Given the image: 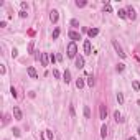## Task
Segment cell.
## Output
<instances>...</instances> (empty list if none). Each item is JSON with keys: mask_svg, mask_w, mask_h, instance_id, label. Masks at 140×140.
<instances>
[{"mask_svg": "<svg viewBox=\"0 0 140 140\" xmlns=\"http://www.w3.org/2000/svg\"><path fill=\"white\" fill-rule=\"evenodd\" d=\"M68 58H74L76 59V53H78V46H76V43L74 41H71L69 45H68Z\"/></svg>", "mask_w": 140, "mask_h": 140, "instance_id": "1", "label": "cell"}, {"mask_svg": "<svg viewBox=\"0 0 140 140\" xmlns=\"http://www.w3.org/2000/svg\"><path fill=\"white\" fill-rule=\"evenodd\" d=\"M112 46H114V49L117 51V54H119V56H120V58L124 59V58H125V53H124V49H122V46H120V45L117 43V40H112Z\"/></svg>", "mask_w": 140, "mask_h": 140, "instance_id": "2", "label": "cell"}, {"mask_svg": "<svg viewBox=\"0 0 140 140\" xmlns=\"http://www.w3.org/2000/svg\"><path fill=\"white\" fill-rule=\"evenodd\" d=\"M99 115H101V119H102V120H106V119H107V109H106V106H104V104H101V106H99Z\"/></svg>", "mask_w": 140, "mask_h": 140, "instance_id": "3", "label": "cell"}, {"mask_svg": "<svg viewBox=\"0 0 140 140\" xmlns=\"http://www.w3.org/2000/svg\"><path fill=\"white\" fill-rule=\"evenodd\" d=\"M82 48H84V54H91L92 53V46H91V41H89V40L84 41V46H82Z\"/></svg>", "mask_w": 140, "mask_h": 140, "instance_id": "4", "label": "cell"}, {"mask_svg": "<svg viewBox=\"0 0 140 140\" xmlns=\"http://www.w3.org/2000/svg\"><path fill=\"white\" fill-rule=\"evenodd\" d=\"M13 117L16 119V120H22V110H20V107H16V106H13Z\"/></svg>", "mask_w": 140, "mask_h": 140, "instance_id": "5", "label": "cell"}, {"mask_svg": "<svg viewBox=\"0 0 140 140\" xmlns=\"http://www.w3.org/2000/svg\"><path fill=\"white\" fill-rule=\"evenodd\" d=\"M40 61H41V66H48V61H49V56L46 53H41V56H40Z\"/></svg>", "mask_w": 140, "mask_h": 140, "instance_id": "6", "label": "cell"}, {"mask_svg": "<svg viewBox=\"0 0 140 140\" xmlns=\"http://www.w3.org/2000/svg\"><path fill=\"white\" fill-rule=\"evenodd\" d=\"M27 73H28V76H30L31 79H38V73H36V69H35V68H31V66H30V68L27 69Z\"/></svg>", "mask_w": 140, "mask_h": 140, "instance_id": "7", "label": "cell"}, {"mask_svg": "<svg viewBox=\"0 0 140 140\" xmlns=\"http://www.w3.org/2000/svg\"><path fill=\"white\" fill-rule=\"evenodd\" d=\"M76 68L78 69H82L84 68V58L82 56H76Z\"/></svg>", "mask_w": 140, "mask_h": 140, "instance_id": "8", "label": "cell"}, {"mask_svg": "<svg viewBox=\"0 0 140 140\" xmlns=\"http://www.w3.org/2000/svg\"><path fill=\"white\" fill-rule=\"evenodd\" d=\"M58 18H59L58 10H51V13H49V20H51V23H56L58 22Z\"/></svg>", "mask_w": 140, "mask_h": 140, "instance_id": "9", "label": "cell"}, {"mask_svg": "<svg viewBox=\"0 0 140 140\" xmlns=\"http://www.w3.org/2000/svg\"><path fill=\"white\" fill-rule=\"evenodd\" d=\"M68 36H69L71 40H74V41H76V40H81V35H79L78 31H74V30H71V31L68 33Z\"/></svg>", "mask_w": 140, "mask_h": 140, "instance_id": "10", "label": "cell"}, {"mask_svg": "<svg viewBox=\"0 0 140 140\" xmlns=\"http://www.w3.org/2000/svg\"><path fill=\"white\" fill-rule=\"evenodd\" d=\"M135 10L134 8H132V7H129V8H127V18H130V20H135Z\"/></svg>", "mask_w": 140, "mask_h": 140, "instance_id": "11", "label": "cell"}, {"mask_svg": "<svg viewBox=\"0 0 140 140\" xmlns=\"http://www.w3.org/2000/svg\"><path fill=\"white\" fill-rule=\"evenodd\" d=\"M63 81L66 82V84H68V82H71V73L68 69L64 71V73H63Z\"/></svg>", "mask_w": 140, "mask_h": 140, "instance_id": "12", "label": "cell"}, {"mask_svg": "<svg viewBox=\"0 0 140 140\" xmlns=\"http://www.w3.org/2000/svg\"><path fill=\"white\" fill-rule=\"evenodd\" d=\"M87 35H89V38H94L99 35V30L97 28H91V30H87Z\"/></svg>", "mask_w": 140, "mask_h": 140, "instance_id": "13", "label": "cell"}, {"mask_svg": "<svg viewBox=\"0 0 140 140\" xmlns=\"http://www.w3.org/2000/svg\"><path fill=\"white\" fill-rule=\"evenodd\" d=\"M45 139H46V140H53L54 139L53 130H45Z\"/></svg>", "mask_w": 140, "mask_h": 140, "instance_id": "14", "label": "cell"}, {"mask_svg": "<svg viewBox=\"0 0 140 140\" xmlns=\"http://www.w3.org/2000/svg\"><path fill=\"white\" fill-rule=\"evenodd\" d=\"M84 84H86V81H84L82 78H79V79L76 81V87H78V89H82V87H84Z\"/></svg>", "mask_w": 140, "mask_h": 140, "instance_id": "15", "label": "cell"}, {"mask_svg": "<svg viewBox=\"0 0 140 140\" xmlns=\"http://www.w3.org/2000/svg\"><path fill=\"white\" fill-rule=\"evenodd\" d=\"M101 137H102V139H106V137H107V125H106V124L101 127Z\"/></svg>", "mask_w": 140, "mask_h": 140, "instance_id": "16", "label": "cell"}, {"mask_svg": "<svg viewBox=\"0 0 140 140\" xmlns=\"http://www.w3.org/2000/svg\"><path fill=\"white\" fill-rule=\"evenodd\" d=\"M117 102H119V106H122V104H124V94H122V92H117Z\"/></svg>", "mask_w": 140, "mask_h": 140, "instance_id": "17", "label": "cell"}, {"mask_svg": "<svg viewBox=\"0 0 140 140\" xmlns=\"http://www.w3.org/2000/svg\"><path fill=\"white\" fill-rule=\"evenodd\" d=\"M114 117H115V120H117V122H124V119H122V114L119 112V110H115V112H114Z\"/></svg>", "mask_w": 140, "mask_h": 140, "instance_id": "18", "label": "cell"}, {"mask_svg": "<svg viewBox=\"0 0 140 140\" xmlns=\"http://www.w3.org/2000/svg\"><path fill=\"white\" fill-rule=\"evenodd\" d=\"M86 0H76V7H79V8H82V7H86Z\"/></svg>", "mask_w": 140, "mask_h": 140, "instance_id": "19", "label": "cell"}, {"mask_svg": "<svg viewBox=\"0 0 140 140\" xmlns=\"http://www.w3.org/2000/svg\"><path fill=\"white\" fill-rule=\"evenodd\" d=\"M110 12H112L110 3H104V13H110Z\"/></svg>", "mask_w": 140, "mask_h": 140, "instance_id": "20", "label": "cell"}, {"mask_svg": "<svg viewBox=\"0 0 140 140\" xmlns=\"http://www.w3.org/2000/svg\"><path fill=\"white\" fill-rule=\"evenodd\" d=\"M87 86H89V87H92V86H94V84H96V81H94V78H92V76H89V78H87Z\"/></svg>", "mask_w": 140, "mask_h": 140, "instance_id": "21", "label": "cell"}, {"mask_svg": "<svg viewBox=\"0 0 140 140\" xmlns=\"http://www.w3.org/2000/svg\"><path fill=\"white\" fill-rule=\"evenodd\" d=\"M117 13H119V16H120V18H127V10H124V8H120Z\"/></svg>", "mask_w": 140, "mask_h": 140, "instance_id": "22", "label": "cell"}, {"mask_svg": "<svg viewBox=\"0 0 140 140\" xmlns=\"http://www.w3.org/2000/svg\"><path fill=\"white\" fill-rule=\"evenodd\" d=\"M84 117H86V119L91 117V109L87 107V106H84Z\"/></svg>", "mask_w": 140, "mask_h": 140, "instance_id": "23", "label": "cell"}, {"mask_svg": "<svg viewBox=\"0 0 140 140\" xmlns=\"http://www.w3.org/2000/svg\"><path fill=\"white\" fill-rule=\"evenodd\" d=\"M132 87H134V91H140V82L139 81H132Z\"/></svg>", "mask_w": 140, "mask_h": 140, "instance_id": "24", "label": "cell"}, {"mask_svg": "<svg viewBox=\"0 0 140 140\" xmlns=\"http://www.w3.org/2000/svg\"><path fill=\"white\" fill-rule=\"evenodd\" d=\"M124 69H125V64H124V63H119V64H117V71H119V73H122Z\"/></svg>", "mask_w": 140, "mask_h": 140, "instance_id": "25", "label": "cell"}, {"mask_svg": "<svg viewBox=\"0 0 140 140\" xmlns=\"http://www.w3.org/2000/svg\"><path fill=\"white\" fill-rule=\"evenodd\" d=\"M58 36H59V28H54V31H53V40H56Z\"/></svg>", "mask_w": 140, "mask_h": 140, "instance_id": "26", "label": "cell"}, {"mask_svg": "<svg viewBox=\"0 0 140 140\" xmlns=\"http://www.w3.org/2000/svg\"><path fill=\"white\" fill-rule=\"evenodd\" d=\"M13 135H15V137H20V135H22V132H20V129H13Z\"/></svg>", "mask_w": 140, "mask_h": 140, "instance_id": "27", "label": "cell"}, {"mask_svg": "<svg viewBox=\"0 0 140 140\" xmlns=\"http://www.w3.org/2000/svg\"><path fill=\"white\" fill-rule=\"evenodd\" d=\"M53 76L56 78V79H59V76H61V74H59V71H58V69H53Z\"/></svg>", "mask_w": 140, "mask_h": 140, "instance_id": "28", "label": "cell"}, {"mask_svg": "<svg viewBox=\"0 0 140 140\" xmlns=\"http://www.w3.org/2000/svg\"><path fill=\"white\" fill-rule=\"evenodd\" d=\"M27 15H28L27 10H22V12H20V18H27Z\"/></svg>", "mask_w": 140, "mask_h": 140, "instance_id": "29", "label": "cell"}, {"mask_svg": "<svg viewBox=\"0 0 140 140\" xmlns=\"http://www.w3.org/2000/svg\"><path fill=\"white\" fill-rule=\"evenodd\" d=\"M10 92H12V96H13V97L18 96V94H16V89H15V87H10Z\"/></svg>", "mask_w": 140, "mask_h": 140, "instance_id": "30", "label": "cell"}, {"mask_svg": "<svg viewBox=\"0 0 140 140\" xmlns=\"http://www.w3.org/2000/svg\"><path fill=\"white\" fill-rule=\"evenodd\" d=\"M71 25H73V27H78V25H79V22H78L76 18H73V20H71Z\"/></svg>", "mask_w": 140, "mask_h": 140, "instance_id": "31", "label": "cell"}, {"mask_svg": "<svg viewBox=\"0 0 140 140\" xmlns=\"http://www.w3.org/2000/svg\"><path fill=\"white\" fill-rule=\"evenodd\" d=\"M12 56H13V58H16V56H18V51H16V49H15V48L12 49Z\"/></svg>", "mask_w": 140, "mask_h": 140, "instance_id": "32", "label": "cell"}, {"mask_svg": "<svg viewBox=\"0 0 140 140\" xmlns=\"http://www.w3.org/2000/svg\"><path fill=\"white\" fill-rule=\"evenodd\" d=\"M49 61L54 64V61H56V56H54V54H49Z\"/></svg>", "mask_w": 140, "mask_h": 140, "instance_id": "33", "label": "cell"}, {"mask_svg": "<svg viewBox=\"0 0 140 140\" xmlns=\"http://www.w3.org/2000/svg\"><path fill=\"white\" fill-rule=\"evenodd\" d=\"M28 53H33V41L28 45Z\"/></svg>", "mask_w": 140, "mask_h": 140, "instance_id": "34", "label": "cell"}, {"mask_svg": "<svg viewBox=\"0 0 140 140\" xmlns=\"http://www.w3.org/2000/svg\"><path fill=\"white\" fill-rule=\"evenodd\" d=\"M0 74H5V66L0 64Z\"/></svg>", "mask_w": 140, "mask_h": 140, "instance_id": "35", "label": "cell"}, {"mask_svg": "<svg viewBox=\"0 0 140 140\" xmlns=\"http://www.w3.org/2000/svg\"><path fill=\"white\" fill-rule=\"evenodd\" d=\"M22 8H23V10H27V8H28V5L25 3V2H22Z\"/></svg>", "mask_w": 140, "mask_h": 140, "instance_id": "36", "label": "cell"}, {"mask_svg": "<svg viewBox=\"0 0 140 140\" xmlns=\"http://www.w3.org/2000/svg\"><path fill=\"white\" fill-rule=\"evenodd\" d=\"M7 27V22H0V28H5Z\"/></svg>", "mask_w": 140, "mask_h": 140, "instance_id": "37", "label": "cell"}, {"mask_svg": "<svg viewBox=\"0 0 140 140\" xmlns=\"http://www.w3.org/2000/svg\"><path fill=\"white\" fill-rule=\"evenodd\" d=\"M137 134H139V135H140V125H139V129H137Z\"/></svg>", "mask_w": 140, "mask_h": 140, "instance_id": "38", "label": "cell"}, {"mask_svg": "<svg viewBox=\"0 0 140 140\" xmlns=\"http://www.w3.org/2000/svg\"><path fill=\"white\" fill-rule=\"evenodd\" d=\"M137 106H139V107H140V99H139V101H137Z\"/></svg>", "mask_w": 140, "mask_h": 140, "instance_id": "39", "label": "cell"}, {"mask_svg": "<svg viewBox=\"0 0 140 140\" xmlns=\"http://www.w3.org/2000/svg\"><path fill=\"white\" fill-rule=\"evenodd\" d=\"M129 140H137V139H135V137H130V139Z\"/></svg>", "mask_w": 140, "mask_h": 140, "instance_id": "40", "label": "cell"}]
</instances>
